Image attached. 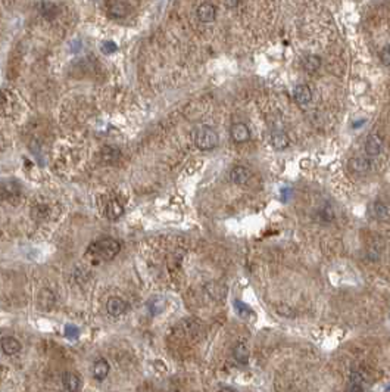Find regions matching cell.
<instances>
[{"label":"cell","mask_w":390,"mask_h":392,"mask_svg":"<svg viewBox=\"0 0 390 392\" xmlns=\"http://www.w3.org/2000/svg\"><path fill=\"white\" fill-rule=\"evenodd\" d=\"M294 99L299 105H308L312 101V90L306 84H299L294 89Z\"/></svg>","instance_id":"cell-15"},{"label":"cell","mask_w":390,"mask_h":392,"mask_svg":"<svg viewBox=\"0 0 390 392\" xmlns=\"http://www.w3.org/2000/svg\"><path fill=\"white\" fill-rule=\"evenodd\" d=\"M302 66H303V69L314 72V71H317L321 66V59H320V56L317 55L305 56L302 59Z\"/></svg>","instance_id":"cell-23"},{"label":"cell","mask_w":390,"mask_h":392,"mask_svg":"<svg viewBox=\"0 0 390 392\" xmlns=\"http://www.w3.org/2000/svg\"><path fill=\"white\" fill-rule=\"evenodd\" d=\"M225 4L227 6H236V4H239V1H225Z\"/></svg>","instance_id":"cell-31"},{"label":"cell","mask_w":390,"mask_h":392,"mask_svg":"<svg viewBox=\"0 0 390 392\" xmlns=\"http://www.w3.org/2000/svg\"><path fill=\"white\" fill-rule=\"evenodd\" d=\"M16 107V101L12 92L0 89V115L7 116L13 112V108Z\"/></svg>","instance_id":"cell-5"},{"label":"cell","mask_w":390,"mask_h":392,"mask_svg":"<svg viewBox=\"0 0 390 392\" xmlns=\"http://www.w3.org/2000/svg\"><path fill=\"white\" fill-rule=\"evenodd\" d=\"M106 311L112 317H119L127 311V302L119 296H111L106 302Z\"/></svg>","instance_id":"cell-7"},{"label":"cell","mask_w":390,"mask_h":392,"mask_svg":"<svg viewBox=\"0 0 390 392\" xmlns=\"http://www.w3.org/2000/svg\"><path fill=\"white\" fill-rule=\"evenodd\" d=\"M0 236H1V233H0Z\"/></svg>","instance_id":"cell-32"},{"label":"cell","mask_w":390,"mask_h":392,"mask_svg":"<svg viewBox=\"0 0 390 392\" xmlns=\"http://www.w3.org/2000/svg\"><path fill=\"white\" fill-rule=\"evenodd\" d=\"M0 193L3 196V199L10 202V201H16L21 196V189H19V184L16 181H6L1 184Z\"/></svg>","instance_id":"cell-11"},{"label":"cell","mask_w":390,"mask_h":392,"mask_svg":"<svg viewBox=\"0 0 390 392\" xmlns=\"http://www.w3.org/2000/svg\"><path fill=\"white\" fill-rule=\"evenodd\" d=\"M102 51H103L105 54H112V52H115V51H116V45H115V43H112V42H108V43H105V45H103Z\"/></svg>","instance_id":"cell-28"},{"label":"cell","mask_w":390,"mask_h":392,"mask_svg":"<svg viewBox=\"0 0 390 392\" xmlns=\"http://www.w3.org/2000/svg\"><path fill=\"white\" fill-rule=\"evenodd\" d=\"M48 207L46 205H36L33 208V217L34 219H39V220H43L48 217Z\"/></svg>","instance_id":"cell-26"},{"label":"cell","mask_w":390,"mask_h":392,"mask_svg":"<svg viewBox=\"0 0 390 392\" xmlns=\"http://www.w3.org/2000/svg\"><path fill=\"white\" fill-rule=\"evenodd\" d=\"M105 214L109 220H118L122 214H124V208L122 205L116 201V199H111L108 204H106V208H105Z\"/></svg>","instance_id":"cell-19"},{"label":"cell","mask_w":390,"mask_h":392,"mask_svg":"<svg viewBox=\"0 0 390 392\" xmlns=\"http://www.w3.org/2000/svg\"><path fill=\"white\" fill-rule=\"evenodd\" d=\"M368 213H370V216H371L373 219L380 220V222H386V220H389L390 219L389 207H388L385 202H382V201H374V202H371L370 207H368Z\"/></svg>","instance_id":"cell-6"},{"label":"cell","mask_w":390,"mask_h":392,"mask_svg":"<svg viewBox=\"0 0 390 392\" xmlns=\"http://www.w3.org/2000/svg\"><path fill=\"white\" fill-rule=\"evenodd\" d=\"M109 372H111V366H109L108 360H105V358H99L93 366V376L98 381H103L109 375Z\"/></svg>","instance_id":"cell-16"},{"label":"cell","mask_w":390,"mask_h":392,"mask_svg":"<svg viewBox=\"0 0 390 392\" xmlns=\"http://www.w3.org/2000/svg\"><path fill=\"white\" fill-rule=\"evenodd\" d=\"M271 145L277 151H284L289 146V136L281 130L273 131L271 133Z\"/></svg>","instance_id":"cell-17"},{"label":"cell","mask_w":390,"mask_h":392,"mask_svg":"<svg viewBox=\"0 0 390 392\" xmlns=\"http://www.w3.org/2000/svg\"><path fill=\"white\" fill-rule=\"evenodd\" d=\"M383 151V140L380 136L377 134H371L367 137V142H365V152L368 157H377L380 155Z\"/></svg>","instance_id":"cell-10"},{"label":"cell","mask_w":390,"mask_h":392,"mask_svg":"<svg viewBox=\"0 0 390 392\" xmlns=\"http://www.w3.org/2000/svg\"><path fill=\"white\" fill-rule=\"evenodd\" d=\"M193 142L200 151H212L218 146V133L209 125H200L193 131Z\"/></svg>","instance_id":"cell-2"},{"label":"cell","mask_w":390,"mask_h":392,"mask_svg":"<svg viewBox=\"0 0 390 392\" xmlns=\"http://www.w3.org/2000/svg\"><path fill=\"white\" fill-rule=\"evenodd\" d=\"M380 60L385 66H390V45L385 46L380 52Z\"/></svg>","instance_id":"cell-27"},{"label":"cell","mask_w":390,"mask_h":392,"mask_svg":"<svg viewBox=\"0 0 390 392\" xmlns=\"http://www.w3.org/2000/svg\"><path fill=\"white\" fill-rule=\"evenodd\" d=\"M121 251V243L116 239L112 237H102L96 242H93L89 249L87 254L90 257H93L95 260L99 261H109L112 258H115Z\"/></svg>","instance_id":"cell-1"},{"label":"cell","mask_w":390,"mask_h":392,"mask_svg":"<svg viewBox=\"0 0 390 392\" xmlns=\"http://www.w3.org/2000/svg\"><path fill=\"white\" fill-rule=\"evenodd\" d=\"M206 289L209 290V295L212 298H215V299H223L224 296H225V293H227V287L224 284H221V283H217V281L209 283L206 286Z\"/></svg>","instance_id":"cell-24"},{"label":"cell","mask_w":390,"mask_h":392,"mask_svg":"<svg viewBox=\"0 0 390 392\" xmlns=\"http://www.w3.org/2000/svg\"><path fill=\"white\" fill-rule=\"evenodd\" d=\"M230 136L236 143H246L250 140V130L244 122H236L230 128Z\"/></svg>","instance_id":"cell-4"},{"label":"cell","mask_w":390,"mask_h":392,"mask_svg":"<svg viewBox=\"0 0 390 392\" xmlns=\"http://www.w3.org/2000/svg\"><path fill=\"white\" fill-rule=\"evenodd\" d=\"M234 307H236V311L243 316V317H250L253 316V311L250 310V307H247L246 304H243L242 301H234Z\"/></svg>","instance_id":"cell-25"},{"label":"cell","mask_w":390,"mask_h":392,"mask_svg":"<svg viewBox=\"0 0 390 392\" xmlns=\"http://www.w3.org/2000/svg\"><path fill=\"white\" fill-rule=\"evenodd\" d=\"M346 392H364V391H362V388H361L359 384H353V385H350V387L347 388V391Z\"/></svg>","instance_id":"cell-29"},{"label":"cell","mask_w":390,"mask_h":392,"mask_svg":"<svg viewBox=\"0 0 390 392\" xmlns=\"http://www.w3.org/2000/svg\"><path fill=\"white\" fill-rule=\"evenodd\" d=\"M0 346H1V349H3V352L6 355H15V354H18L21 351V343L13 336H4L0 340Z\"/></svg>","instance_id":"cell-13"},{"label":"cell","mask_w":390,"mask_h":392,"mask_svg":"<svg viewBox=\"0 0 390 392\" xmlns=\"http://www.w3.org/2000/svg\"><path fill=\"white\" fill-rule=\"evenodd\" d=\"M233 355H234V358H236V361L239 363V364H247V361H249V348H247V345L246 343H243V342H239L236 346H234V349H233Z\"/></svg>","instance_id":"cell-20"},{"label":"cell","mask_w":390,"mask_h":392,"mask_svg":"<svg viewBox=\"0 0 390 392\" xmlns=\"http://www.w3.org/2000/svg\"><path fill=\"white\" fill-rule=\"evenodd\" d=\"M249 178H250V171L243 166H236L230 171V180H231V183H234L237 186L246 184L249 181Z\"/></svg>","instance_id":"cell-12"},{"label":"cell","mask_w":390,"mask_h":392,"mask_svg":"<svg viewBox=\"0 0 390 392\" xmlns=\"http://www.w3.org/2000/svg\"><path fill=\"white\" fill-rule=\"evenodd\" d=\"M218 392H236L234 390H231V388H221Z\"/></svg>","instance_id":"cell-30"},{"label":"cell","mask_w":390,"mask_h":392,"mask_svg":"<svg viewBox=\"0 0 390 392\" xmlns=\"http://www.w3.org/2000/svg\"><path fill=\"white\" fill-rule=\"evenodd\" d=\"M197 18L200 22H205V24H209V22H214L215 18H217V9L212 3H202L199 7H197Z\"/></svg>","instance_id":"cell-9"},{"label":"cell","mask_w":390,"mask_h":392,"mask_svg":"<svg viewBox=\"0 0 390 392\" xmlns=\"http://www.w3.org/2000/svg\"><path fill=\"white\" fill-rule=\"evenodd\" d=\"M349 168L353 172H359V174L367 172L370 169V161L367 158H361V157L352 158V160H349Z\"/></svg>","instance_id":"cell-22"},{"label":"cell","mask_w":390,"mask_h":392,"mask_svg":"<svg viewBox=\"0 0 390 392\" xmlns=\"http://www.w3.org/2000/svg\"><path fill=\"white\" fill-rule=\"evenodd\" d=\"M39 10L43 15V18L45 19H49V21L55 19L56 16H57V13H59L57 4L53 3V1H42V3H39Z\"/></svg>","instance_id":"cell-18"},{"label":"cell","mask_w":390,"mask_h":392,"mask_svg":"<svg viewBox=\"0 0 390 392\" xmlns=\"http://www.w3.org/2000/svg\"><path fill=\"white\" fill-rule=\"evenodd\" d=\"M100 157H102V163L112 166V164H115V163L119 160L121 152H119L118 149L112 148V146H105V148L102 149V152H100Z\"/></svg>","instance_id":"cell-21"},{"label":"cell","mask_w":390,"mask_h":392,"mask_svg":"<svg viewBox=\"0 0 390 392\" xmlns=\"http://www.w3.org/2000/svg\"><path fill=\"white\" fill-rule=\"evenodd\" d=\"M106 9H108V15L111 18L119 19L128 15L130 12V4L127 1H121V0H111L106 1Z\"/></svg>","instance_id":"cell-3"},{"label":"cell","mask_w":390,"mask_h":392,"mask_svg":"<svg viewBox=\"0 0 390 392\" xmlns=\"http://www.w3.org/2000/svg\"><path fill=\"white\" fill-rule=\"evenodd\" d=\"M55 302L56 296L50 289H43L39 293V307H40V310L49 311V310H52L55 307Z\"/></svg>","instance_id":"cell-14"},{"label":"cell","mask_w":390,"mask_h":392,"mask_svg":"<svg viewBox=\"0 0 390 392\" xmlns=\"http://www.w3.org/2000/svg\"><path fill=\"white\" fill-rule=\"evenodd\" d=\"M62 387L66 392H78L81 390V378L77 373L66 372L62 376Z\"/></svg>","instance_id":"cell-8"}]
</instances>
